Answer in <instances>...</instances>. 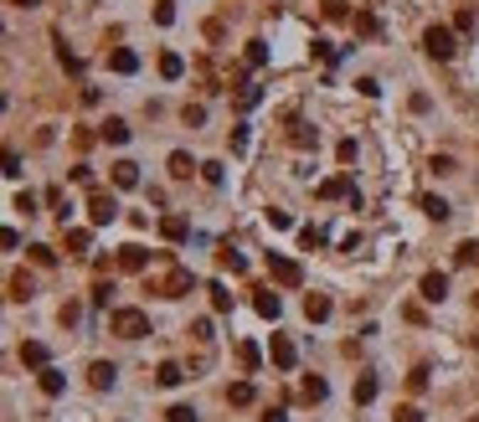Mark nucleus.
<instances>
[{
	"label": "nucleus",
	"instance_id": "obj_34",
	"mask_svg": "<svg viewBox=\"0 0 479 422\" xmlns=\"http://www.w3.org/2000/svg\"><path fill=\"white\" fill-rule=\"evenodd\" d=\"M31 263H36V268H52V263H57V253L47 248V242H36V248H31Z\"/></svg>",
	"mask_w": 479,
	"mask_h": 422
},
{
	"label": "nucleus",
	"instance_id": "obj_37",
	"mask_svg": "<svg viewBox=\"0 0 479 422\" xmlns=\"http://www.w3.org/2000/svg\"><path fill=\"white\" fill-rule=\"evenodd\" d=\"M155 21H160V26H176V0H160V6H155Z\"/></svg>",
	"mask_w": 479,
	"mask_h": 422
},
{
	"label": "nucleus",
	"instance_id": "obj_51",
	"mask_svg": "<svg viewBox=\"0 0 479 422\" xmlns=\"http://www.w3.org/2000/svg\"><path fill=\"white\" fill-rule=\"evenodd\" d=\"M108 294H114V283H93V304H98V309L108 304Z\"/></svg>",
	"mask_w": 479,
	"mask_h": 422
},
{
	"label": "nucleus",
	"instance_id": "obj_23",
	"mask_svg": "<svg viewBox=\"0 0 479 422\" xmlns=\"http://www.w3.org/2000/svg\"><path fill=\"white\" fill-rule=\"evenodd\" d=\"M155 381H160V386H181V381H186V371H181L176 361H160V371H155Z\"/></svg>",
	"mask_w": 479,
	"mask_h": 422
},
{
	"label": "nucleus",
	"instance_id": "obj_28",
	"mask_svg": "<svg viewBox=\"0 0 479 422\" xmlns=\"http://www.w3.org/2000/svg\"><path fill=\"white\" fill-rule=\"evenodd\" d=\"M258 103H263V88H253V83L237 88V108H258Z\"/></svg>",
	"mask_w": 479,
	"mask_h": 422
},
{
	"label": "nucleus",
	"instance_id": "obj_27",
	"mask_svg": "<svg viewBox=\"0 0 479 422\" xmlns=\"http://www.w3.org/2000/svg\"><path fill=\"white\" fill-rule=\"evenodd\" d=\"M68 248H73V253L83 258V253L93 248V232H83V227H68Z\"/></svg>",
	"mask_w": 479,
	"mask_h": 422
},
{
	"label": "nucleus",
	"instance_id": "obj_44",
	"mask_svg": "<svg viewBox=\"0 0 479 422\" xmlns=\"http://www.w3.org/2000/svg\"><path fill=\"white\" fill-rule=\"evenodd\" d=\"M16 211H26V216H36V196H31V191H21V196H16Z\"/></svg>",
	"mask_w": 479,
	"mask_h": 422
},
{
	"label": "nucleus",
	"instance_id": "obj_11",
	"mask_svg": "<svg viewBox=\"0 0 479 422\" xmlns=\"http://www.w3.org/2000/svg\"><path fill=\"white\" fill-rule=\"evenodd\" d=\"M108 68H114L119 78H129V73H140V52H129V47H119V52H108Z\"/></svg>",
	"mask_w": 479,
	"mask_h": 422
},
{
	"label": "nucleus",
	"instance_id": "obj_46",
	"mask_svg": "<svg viewBox=\"0 0 479 422\" xmlns=\"http://www.w3.org/2000/svg\"><path fill=\"white\" fill-rule=\"evenodd\" d=\"M325 21H345V0H325Z\"/></svg>",
	"mask_w": 479,
	"mask_h": 422
},
{
	"label": "nucleus",
	"instance_id": "obj_8",
	"mask_svg": "<svg viewBox=\"0 0 479 422\" xmlns=\"http://www.w3.org/2000/svg\"><path fill=\"white\" fill-rule=\"evenodd\" d=\"M418 294H423L428 304H443V299H448V273H423Z\"/></svg>",
	"mask_w": 479,
	"mask_h": 422
},
{
	"label": "nucleus",
	"instance_id": "obj_53",
	"mask_svg": "<svg viewBox=\"0 0 479 422\" xmlns=\"http://www.w3.org/2000/svg\"><path fill=\"white\" fill-rule=\"evenodd\" d=\"M397 422H423V407H397Z\"/></svg>",
	"mask_w": 479,
	"mask_h": 422
},
{
	"label": "nucleus",
	"instance_id": "obj_12",
	"mask_svg": "<svg viewBox=\"0 0 479 422\" xmlns=\"http://www.w3.org/2000/svg\"><path fill=\"white\" fill-rule=\"evenodd\" d=\"M108 170H114V186L119 191H135L140 186V165L135 160H119V165H108Z\"/></svg>",
	"mask_w": 479,
	"mask_h": 422
},
{
	"label": "nucleus",
	"instance_id": "obj_22",
	"mask_svg": "<svg viewBox=\"0 0 479 422\" xmlns=\"http://www.w3.org/2000/svg\"><path fill=\"white\" fill-rule=\"evenodd\" d=\"M31 294H36V283H31V273H11V299H16V304H26Z\"/></svg>",
	"mask_w": 479,
	"mask_h": 422
},
{
	"label": "nucleus",
	"instance_id": "obj_40",
	"mask_svg": "<svg viewBox=\"0 0 479 422\" xmlns=\"http://www.w3.org/2000/svg\"><path fill=\"white\" fill-rule=\"evenodd\" d=\"M181 119L196 129V124H206V108H201V103H186V114H181Z\"/></svg>",
	"mask_w": 479,
	"mask_h": 422
},
{
	"label": "nucleus",
	"instance_id": "obj_36",
	"mask_svg": "<svg viewBox=\"0 0 479 422\" xmlns=\"http://www.w3.org/2000/svg\"><path fill=\"white\" fill-rule=\"evenodd\" d=\"M356 154H361V144H356V139H340V144H335V160H340V165H351Z\"/></svg>",
	"mask_w": 479,
	"mask_h": 422
},
{
	"label": "nucleus",
	"instance_id": "obj_20",
	"mask_svg": "<svg viewBox=\"0 0 479 422\" xmlns=\"http://www.w3.org/2000/svg\"><path fill=\"white\" fill-rule=\"evenodd\" d=\"M191 170H201V165H196L186 149H176V154H170V175H176V181H191Z\"/></svg>",
	"mask_w": 479,
	"mask_h": 422
},
{
	"label": "nucleus",
	"instance_id": "obj_2",
	"mask_svg": "<svg viewBox=\"0 0 479 422\" xmlns=\"http://www.w3.org/2000/svg\"><path fill=\"white\" fill-rule=\"evenodd\" d=\"M108 325H114L119 340H144L149 335V315H144V309H114V320H108Z\"/></svg>",
	"mask_w": 479,
	"mask_h": 422
},
{
	"label": "nucleus",
	"instance_id": "obj_25",
	"mask_svg": "<svg viewBox=\"0 0 479 422\" xmlns=\"http://www.w3.org/2000/svg\"><path fill=\"white\" fill-rule=\"evenodd\" d=\"M206 294H211V309H216V315H227V309H232V294H227V283H206Z\"/></svg>",
	"mask_w": 479,
	"mask_h": 422
},
{
	"label": "nucleus",
	"instance_id": "obj_4",
	"mask_svg": "<svg viewBox=\"0 0 479 422\" xmlns=\"http://www.w3.org/2000/svg\"><path fill=\"white\" fill-rule=\"evenodd\" d=\"M268 273H273V283H284V288L304 283V268H299L294 258H284V253H268Z\"/></svg>",
	"mask_w": 479,
	"mask_h": 422
},
{
	"label": "nucleus",
	"instance_id": "obj_55",
	"mask_svg": "<svg viewBox=\"0 0 479 422\" xmlns=\"http://www.w3.org/2000/svg\"><path fill=\"white\" fill-rule=\"evenodd\" d=\"M11 6H26V11H31V6H41V0H11Z\"/></svg>",
	"mask_w": 479,
	"mask_h": 422
},
{
	"label": "nucleus",
	"instance_id": "obj_3",
	"mask_svg": "<svg viewBox=\"0 0 479 422\" xmlns=\"http://www.w3.org/2000/svg\"><path fill=\"white\" fill-rule=\"evenodd\" d=\"M423 52H428L433 62H448L453 52H459V41H453V26H428V31H423Z\"/></svg>",
	"mask_w": 479,
	"mask_h": 422
},
{
	"label": "nucleus",
	"instance_id": "obj_42",
	"mask_svg": "<svg viewBox=\"0 0 479 422\" xmlns=\"http://www.w3.org/2000/svg\"><path fill=\"white\" fill-rule=\"evenodd\" d=\"M453 31L469 36V31H474V11H459V16H453Z\"/></svg>",
	"mask_w": 479,
	"mask_h": 422
},
{
	"label": "nucleus",
	"instance_id": "obj_39",
	"mask_svg": "<svg viewBox=\"0 0 479 422\" xmlns=\"http://www.w3.org/2000/svg\"><path fill=\"white\" fill-rule=\"evenodd\" d=\"M268 227H273V232H289L294 216H289V211H268Z\"/></svg>",
	"mask_w": 479,
	"mask_h": 422
},
{
	"label": "nucleus",
	"instance_id": "obj_43",
	"mask_svg": "<svg viewBox=\"0 0 479 422\" xmlns=\"http://www.w3.org/2000/svg\"><path fill=\"white\" fill-rule=\"evenodd\" d=\"M356 93H361V98H377V93H381V83H377V78H361V83H356Z\"/></svg>",
	"mask_w": 479,
	"mask_h": 422
},
{
	"label": "nucleus",
	"instance_id": "obj_45",
	"mask_svg": "<svg viewBox=\"0 0 479 422\" xmlns=\"http://www.w3.org/2000/svg\"><path fill=\"white\" fill-rule=\"evenodd\" d=\"M407 386H412V391H428V366L412 371V376H407Z\"/></svg>",
	"mask_w": 479,
	"mask_h": 422
},
{
	"label": "nucleus",
	"instance_id": "obj_9",
	"mask_svg": "<svg viewBox=\"0 0 479 422\" xmlns=\"http://www.w3.org/2000/svg\"><path fill=\"white\" fill-rule=\"evenodd\" d=\"M114 376H119L114 361H93V366H88V386H93V391H108V386H114Z\"/></svg>",
	"mask_w": 479,
	"mask_h": 422
},
{
	"label": "nucleus",
	"instance_id": "obj_32",
	"mask_svg": "<svg viewBox=\"0 0 479 422\" xmlns=\"http://www.w3.org/2000/svg\"><path fill=\"white\" fill-rule=\"evenodd\" d=\"M248 68H268V47H263V41H248Z\"/></svg>",
	"mask_w": 479,
	"mask_h": 422
},
{
	"label": "nucleus",
	"instance_id": "obj_17",
	"mask_svg": "<svg viewBox=\"0 0 479 422\" xmlns=\"http://www.w3.org/2000/svg\"><path fill=\"white\" fill-rule=\"evenodd\" d=\"M335 196H356L345 175H330V181H320V201H335Z\"/></svg>",
	"mask_w": 479,
	"mask_h": 422
},
{
	"label": "nucleus",
	"instance_id": "obj_54",
	"mask_svg": "<svg viewBox=\"0 0 479 422\" xmlns=\"http://www.w3.org/2000/svg\"><path fill=\"white\" fill-rule=\"evenodd\" d=\"M263 422H289V412H268V417H263Z\"/></svg>",
	"mask_w": 479,
	"mask_h": 422
},
{
	"label": "nucleus",
	"instance_id": "obj_29",
	"mask_svg": "<svg viewBox=\"0 0 479 422\" xmlns=\"http://www.w3.org/2000/svg\"><path fill=\"white\" fill-rule=\"evenodd\" d=\"M201 181H206V186H222V181H227L222 160H206V165H201Z\"/></svg>",
	"mask_w": 479,
	"mask_h": 422
},
{
	"label": "nucleus",
	"instance_id": "obj_1",
	"mask_svg": "<svg viewBox=\"0 0 479 422\" xmlns=\"http://www.w3.org/2000/svg\"><path fill=\"white\" fill-rule=\"evenodd\" d=\"M144 288H149V294H160V299H181V294H191V273H186V268L144 273Z\"/></svg>",
	"mask_w": 479,
	"mask_h": 422
},
{
	"label": "nucleus",
	"instance_id": "obj_16",
	"mask_svg": "<svg viewBox=\"0 0 479 422\" xmlns=\"http://www.w3.org/2000/svg\"><path fill=\"white\" fill-rule=\"evenodd\" d=\"M377 391H381V381H377L372 371H361V376H356V402H361V407H366V402H377Z\"/></svg>",
	"mask_w": 479,
	"mask_h": 422
},
{
	"label": "nucleus",
	"instance_id": "obj_10",
	"mask_svg": "<svg viewBox=\"0 0 479 422\" xmlns=\"http://www.w3.org/2000/svg\"><path fill=\"white\" fill-rule=\"evenodd\" d=\"M253 309H258L263 320H278V315H284V299H278L273 288H258V294H253Z\"/></svg>",
	"mask_w": 479,
	"mask_h": 422
},
{
	"label": "nucleus",
	"instance_id": "obj_47",
	"mask_svg": "<svg viewBox=\"0 0 479 422\" xmlns=\"http://www.w3.org/2000/svg\"><path fill=\"white\" fill-rule=\"evenodd\" d=\"M232 149H237V154L248 149V124H237V129H232Z\"/></svg>",
	"mask_w": 479,
	"mask_h": 422
},
{
	"label": "nucleus",
	"instance_id": "obj_35",
	"mask_svg": "<svg viewBox=\"0 0 479 422\" xmlns=\"http://www.w3.org/2000/svg\"><path fill=\"white\" fill-rule=\"evenodd\" d=\"M216 258H222V268H232V273H243V268H248V258H243V253H232V248H222Z\"/></svg>",
	"mask_w": 479,
	"mask_h": 422
},
{
	"label": "nucleus",
	"instance_id": "obj_41",
	"mask_svg": "<svg viewBox=\"0 0 479 422\" xmlns=\"http://www.w3.org/2000/svg\"><path fill=\"white\" fill-rule=\"evenodd\" d=\"M289 139H294L299 149H310V144H315V129H304V124H294V134H289Z\"/></svg>",
	"mask_w": 479,
	"mask_h": 422
},
{
	"label": "nucleus",
	"instance_id": "obj_26",
	"mask_svg": "<svg viewBox=\"0 0 479 422\" xmlns=\"http://www.w3.org/2000/svg\"><path fill=\"white\" fill-rule=\"evenodd\" d=\"M237 361H243V371H258V361H263V350H258L253 340H243V345H237Z\"/></svg>",
	"mask_w": 479,
	"mask_h": 422
},
{
	"label": "nucleus",
	"instance_id": "obj_52",
	"mask_svg": "<svg viewBox=\"0 0 479 422\" xmlns=\"http://www.w3.org/2000/svg\"><path fill=\"white\" fill-rule=\"evenodd\" d=\"M6 175H11V181L21 175V154H16V149H6Z\"/></svg>",
	"mask_w": 479,
	"mask_h": 422
},
{
	"label": "nucleus",
	"instance_id": "obj_6",
	"mask_svg": "<svg viewBox=\"0 0 479 422\" xmlns=\"http://www.w3.org/2000/svg\"><path fill=\"white\" fill-rule=\"evenodd\" d=\"M114 263H119L124 273H149V253L140 248V242H124V248L114 253Z\"/></svg>",
	"mask_w": 479,
	"mask_h": 422
},
{
	"label": "nucleus",
	"instance_id": "obj_31",
	"mask_svg": "<svg viewBox=\"0 0 479 422\" xmlns=\"http://www.w3.org/2000/svg\"><path fill=\"white\" fill-rule=\"evenodd\" d=\"M423 211H428L433 221H443V216H448V201H443V196H423Z\"/></svg>",
	"mask_w": 479,
	"mask_h": 422
},
{
	"label": "nucleus",
	"instance_id": "obj_33",
	"mask_svg": "<svg viewBox=\"0 0 479 422\" xmlns=\"http://www.w3.org/2000/svg\"><path fill=\"white\" fill-rule=\"evenodd\" d=\"M325 391H330V386H325L320 376H310V381H304V402H325Z\"/></svg>",
	"mask_w": 479,
	"mask_h": 422
},
{
	"label": "nucleus",
	"instance_id": "obj_50",
	"mask_svg": "<svg viewBox=\"0 0 479 422\" xmlns=\"http://www.w3.org/2000/svg\"><path fill=\"white\" fill-rule=\"evenodd\" d=\"M433 170H438V175H453V154H433Z\"/></svg>",
	"mask_w": 479,
	"mask_h": 422
},
{
	"label": "nucleus",
	"instance_id": "obj_5",
	"mask_svg": "<svg viewBox=\"0 0 479 422\" xmlns=\"http://www.w3.org/2000/svg\"><path fill=\"white\" fill-rule=\"evenodd\" d=\"M88 216H93V227H108V221L119 216V201H114V191H93V196H88Z\"/></svg>",
	"mask_w": 479,
	"mask_h": 422
},
{
	"label": "nucleus",
	"instance_id": "obj_13",
	"mask_svg": "<svg viewBox=\"0 0 479 422\" xmlns=\"http://www.w3.org/2000/svg\"><path fill=\"white\" fill-rule=\"evenodd\" d=\"M160 237L165 242H186L191 237V221L186 216H160Z\"/></svg>",
	"mask_w": 479,
	"mask_h": 422
},
{
	"label": "nucleus",
	"instance_id": "obj_48",
	"mask_svg": "<svg viewBox=\"0 0 479 422\" xmlns=\"http://www.w3.org/2000/svg\"><path fill=\"white\" fill-rule=\"evenodd\" d=\"M62 68H68V73H73V78H78V73H83V57H73V52H68V47H62Z\"/></svg>",
	"mask_w": 479,
	"mask_h": 422
},
{
	"label": "nucleus",
	"instance_id": "obj_19",
	"mask_svg": "<svg viewBox=\"0 0 479 422\" xmlns=\"http://www.w3.org/2000/svg\"><path fill=\"white\" fill-rule=\"evenodd\" d=\"M330 309H335V304L325 299V294H310V299H304V315H310L315 325H320V320H330Z\"/></svg>",
	"mask_w": 479,
	"mask_h": 422
},
{
	"label": "nucleus",
	"instance_id": "obj_18",
	"mask_svg": "<svg viewBox=\"0 0 479 422\" xmlns=\"http://www.w3.org/2000/svg\"><path fill=\"white\" fill-rule=\"evenodd\" d=\"M181 73H186V57H181V52H160V78L176 83Z\"/></svg>",
	"mask_w": 479,
	"mask_h": 422
},
{
	"label": "nucleus",
	"instance_id": "obj_49",
	"mask_svg": "<svg viewBox=\"0 0 479 422\" xmlns=\"http://www.w3.org/2000/svg\"><path fill=\"white\" fill-rule=\"evenodd\" d=\"M191 335H196V340L206 345V340H211V320H196V325H191Z\"/></svg>",
	"mask_w": 479,
	"mask_h": 422
},
{
	"label": "nucleus",
	"instance_id": "obj_21",
	"mask_svg": "<svg viewBox=\"0 0 479 422\" xmlns=\"http://www.w3.org/2000/svg\"><path fill=\"white\" fill-rule=\"evenodd\" d=\"M98 134H103L108 144H129V124H124V119H103Z\"/></svg>",
	"mask_w": 479,
	"mask_h": 422
},
{
	"label": "nucleus",
	"instance_id": "obj_15",
	"mask_svg": "<svg viewBox=\"0 0 479 422\" xmlns=\"http://www.w3.org/2000/svg\"><path fill=\"white\" fill-rule=\"evenodd\" d=\"M21 366L47 371V345H41V340H26V345H21Z\"/></svg>",
	"mask_w": 479,
	"mask_h": 422
},
{
	"label": "nucleus",
	"instance_id": "obj_30",
	"mask_svg": "<svg viewBox=\"0 0 479 422\" xmlns=\"http://www.w3.org/2000/svg\"><path fill=\"white\" fill-rule=\"evenodd\" d=\"M299 242H304V248H325V242H330V232H325V227H304Z\"/></svg>",
	"mask_w": 479,
	"mask_h": 422
},
{
	"label": "nucleus",
	"instance_id": "obj_7",
	"mask_svg": "<svg viewBox=\"0 0 479 422\" xmlns=\"http://www.w3.org/2000/svg\"><path fill=\"white\" fill-rule=\"evenodd\" d=\"M268 361H273L278 371H294V361H299L294 340H289V335H273V340H268Z\"/></svg>",
	"mask_w": 479,
	"mask_h": 422
},
{
	"label": "nucleus",
	"instance_id": "obj_38",
	"mask_svg": "<svg viewBox=\"0 0 479 422\" xmlns=\"http://www.w3.org/2000/svg\"><path fill=\"white\" fill-rule=\"evenodd\" d=\"M165 422H196V407H186V402H176L165 412Z\"/></svg>",
	"mask_w": 479,
	"mask_h": 422
},
{
	"label": "nucleus",
	"instance_id": "obj_24",
	"mask_svg": "<svg viewBox=\"0 0 479 422\" xmlns=\"http://www.w3.org/2000/svg\"><path fill=\"white\" fill-rule=\"evenodd\" d=\"M253 396H258V391H253V381H232V386H227V402H232V407H248Z\"/></svg>",
	"mask_w": 479,
	"mask_h": 422
},
{
	"label": "nucleus",
	"instance_id": "obj_14",
	"mask_svg": "<svg viewBox=\"0 0 479 422\" xmlns=\"http://www.w3.org/2000/svg\"><path fill=\"white\" fill-rule=\"evenodd\" d=\"M36 386H41V391H47V396H62V391H68V376H62L57 366H47V371H41V376H36Z\"/></svg>",
	"mask_w": 479,
	"mask_h": 422
}]
</instances>
